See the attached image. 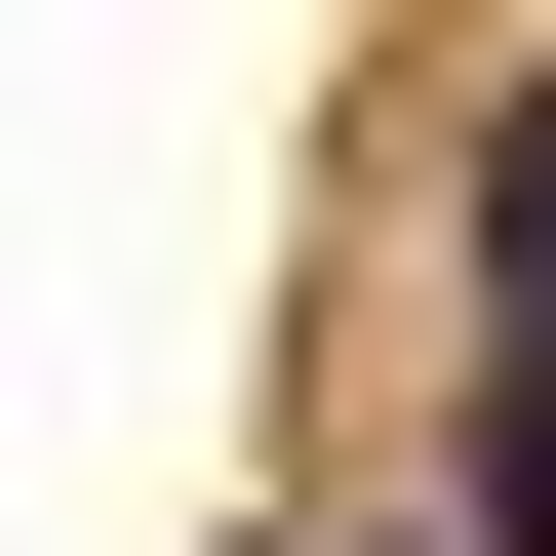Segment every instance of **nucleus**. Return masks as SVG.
<instances>
[{"instance_id":"obj_1","label":"nucleus","mask_w":556,"mask_h":556,"mask_svg":"<svg viewBox=\"0 0 556 556\" xmlns=\"http://www.w3.org/2000/svg\"><path fill=\"white\" fill-rule=\"evenodd\" d=\"M477 556H556V40L477 80Z\"/></svg>"}]
</instances>
